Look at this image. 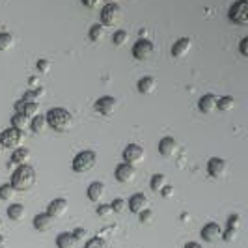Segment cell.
<instances>
[{"label":"cell","instance_id":"39","mask_svg":"<svg viewBox=\"0 0 248 248\" xmlns=\"http://www.w3.org/2000/svg\"><path fill=\"white\" fill-rule=\"evenodd\" d=\"M237 233H239L237 230H228V228H226V232H222V239L226 243H233L237 239Z\"/></svg>","mask_w":248,"mask_h":248},{"label":"cell","instance_id":"10","mask_svg":"<svg viewBox=\"0 0 248 248\" xmlns=\"http://www.w3.org/2000/svg\"><path fill=\"white\" fill-rule=\"evenodd\" d=\"M200 235H202V239H203L205 243H211L213 245V243H217V241L222 239V228L217 222H209L202 228Z\"/></svg>","mask_w":248,"mask_h":248},{"label":"cell","instance_id":"33","mask_svg":"<svg viewBox=\"0 0 248 248\" xmlns=\"http://www.w3.org/2000/svg\"><path fill=\"white\" fill-rule=\"evenodd\" d=\"M13 194H15V190L12 188L10 183L0 185V200H2V202H10V200L13 198Z\"/></svg>","mask_w":248,"mask_h":248},{"label":"cell","instance_id":"27","mask_svg":"<svg viewBox=\"0 0 248 248\" xmlns=\"http://www.w3.org/2000/svg\"><path fill=\"white\" fill-rule=\"evenodd\" d=\"M166 185H168V181H166V175L164 174H155L151 177V181H149V186H151L153 192H161Z\"/></svg>","mask_w":248,"mask_h":248},{"label":"cell","instance_id":"13","mask_svg":"<svg viewBox=\"0 0 248 248\" xmlns=\"http://www.w3.org/2000/svg\"><path fill=\"white\" fill-rule=\"evenodd\" d=\"M116 105H118V101L114 99L112 95H103V97L95 101L93 108H95V112H99L101 116H110L114 108H116Z\"/></svg>","mask_w":248,"mask_h":248},{"label":"cell","instance_id":"5","mask_svg":"<svg viewBox=\"0 0 248 248\" xmlns=\"http://www.w3.org/2000/svg\"><path fill=\"white\" fill-rule=\"evenodd\" d=\"M122 21V8L118 4H105L101 8V25L105 26H116Z\"/></svg>","mask_w":248,"mask_h":248},{"label":"cell","instance_id":"22","mask_svg":"<svg viewBox=\"0 0 248 248\" xmlns=\"http://www.w3.org/2000/svg\"><path fill=\"white\" fill-rule=\"evenodd\" d=\"M78 241L75 239L71 232H62L56 237V248H77Z\"/></svg>","mask_w":248,"mask_h":248},{"label":"cell","instance_id":"16","mask_svg":"<svg viewBox=\"0 0 248 248\" xmlns=\"http://www.w3.org/2000/svg\"><path fill=\"white\" fill-rule=\"evenodd\" d=\"M15 112L17 114H23V116H26V118H34V116H37L39 114V105L37 103H28V101H17L15 103Z\"/></svg>","mask_w":248,"mask_h":248},{"label":"cell","instance_id":"11","mask_svg":"<svg viewBox=\"0 0 248 248\" xmlns=\"http://www.w3.org/2000/svg\"><path fill=\"white\" fill-rule=\"evenodd\" d=\"M226 172H228V164H226L224 159H220V157L209 159V162H207V174L211 175L213 179L222 177V175H226Z\"/></svg>","mask_w":248,"mask_h":248},{"label":"cell","instance_id":"14","mask_svg":"<svg viewBox=\"0 0 248 248\" xmlns=\"http://www.w3.org/2000/svg\"><path fill=\"white\" fill-rule=\"evenodd\" d=\"M148 205H149L148 196H146V194H142V192L133 194V196L129 198V202H127V209H129L131 213H135V215H138L140 211H144Z\"/></svg>","mask_w":248,"mask_h":248},{"label":"cell","instance_id":"24","mask_svg":"<svg viewBox=\"0 0 248 248\" xmlns=\"http://www.w3.org/2000/svg\"><path fill=\"white\" fill-rule=\"evenodd\" d=\"M26 215V209L23 203H13L8 207V217H10V220H15V222H21L23 218H25Z\"/></svg>","mask_w":248,"mask_h":248},{"label":"cell","instance_id":"47","mask_svg":"<svg viewBox=\"0 0 248 248\" xmlns=\"http://www.w3.org/2000/svg\"><path fill=\"white\" fill-rule=\"evenodd\" d=\"M107 4H118V0H105Z\"/></svg>","mask_w":248,"mask_h":248},{"label":"cell","instance_id":"20","mask_svg":"<svg viewBox=\"0 0 248 248\" xmlns=\"http://www.w3.org/2000/svg\"><path fill=\"white\" fill-rule=\"evenodd\" d=\"M217 95H213V93H205L202 99L198 101V110L203 112V114H213V112L217 110Z\"/></svg>","mask_w":248,"mask_h":248},{"label":"cell","instance_id":"4","mask_svg":"<svg viewBox=\"0 0 248 248\" xmlns=\"http://www.w3.org/2000/svg\"><path fill=\"white\" fill-rule=\"evenodd\" d=\"M23 140H25V133L10 127V129L2 131V135H0V148L17 149V148H21Z\"/></svg>","mask_w":248,"mask_h":248},{"label":"cell","instance_id":"44","mask_svg":"<svg viewBox=\"0 0 248 248\" xmlns=\"http://www.w3.org/2000/svg\"><path fill=\"white\" fill-rule=\"evenodd\" d=\"M71 233H73V235H75V239H77V241H78V239H82V237L86 235V232H84L82 228H78V230H75V232H71Z\"/></svg>","mask_w":248,"mask_h":248},{"label":"cell","instance_id":"21","mask_svg":"<svg viewBox=\"0 0 248 248\" xmlns=\"http://www.w3.org/2000/svg\"><path fill=\"white\" fill-rule=\"evenodd\" d=\"M32 224H34V228H36L37 232H49L50 228H52V224H54V218L49 217L47 213H39V215L34 217Z\"/></svg>","mask_w":248,"mask_h":248},{"label":"cell","instance_id":"29","mask_svg":"<svg viewBox=\"0 0 248 248\" xmlns=\"http://www.w3.org/2000/svg\"><path fill=\"white\" fill-rule=\"evenodd\" d=\"M43 95H45V90H43V88H34V90L25 92L23 101H28V103H37V99H39V97H43Z\"/></svg>","mask_w":248,"mask_h":248},{"label":"cell","instance_id":"34","mask_svg":"<svg viewBox=\"0 0 248 248\" xmlns=\"http://www.w3.org/2000/svg\"><path fill=\"white\" fill-rule=\"evenodd\" d=\"M84 248H107V243H105V239H101V237H92V239H88Z\"/></svg>","mask_w":248,"mask_h":248},{"label":"cell","instance_id":"36","mask_svg":"<svg viewBox=\"0 0 248 248\" xmlns=\"http://www.w3.org/2000/svg\"><path fill=\"white\" fill-rule=\"evenodd\" d=\"M241 228V217L239 215H230L228 217V230H237Z\"/></svg>","mask_w":248,"mask_h":248},{"label":"cell","instance_id":"12","mask_svg":"<svg viewBox=\"0 0 248 248\" xmlns=\"http://www.w3.org/2000/svg\"><path fill=\"white\" fill-rule=\"evenodd\" d=\"M67 207H69V203H67L65 198H54L47 205V215L56 220V218H60V217H63L67 213Z\"/></svg>","mask_w":248,"mask_h":248},{"label":"cell","instance_id":"2","mask_svg":"<svg viewBox=\"0 0 248 248\" xmlns=\"http://www.w3.org/2000/svg\"><path fill=\"white\" fill-rule=\"evenodd\" d=\"M45 120H47V125L50 129L58 131V133H65L73 127V116L67 108H62V107H56V108H50L47 114H45Z\"/></svg>","mask_w":248,"mask_h":248},{"label":"cell","instance_id":"17","mask_svg":"<svg viewBox=\"0 0 248 248\" xmlns=\"http://www.w3.org/2000/svg\"><path fill=\"white\" fill-rule=\"evenodd\" d=\"M190 49H192L190 37H179L174 43V47H172V56H174V58H183V56L188 54Z\"/></svg>","mask_w":248,"mask_h":248},{"label":"cell","instance_id":"26","mask_svg":"<svg viewBox=\"0 0 248 248\" xmlns=\"http://www.w3.org/2000/svg\"><path fill=\"white\" fill-rule=\"evenodd\" d=\"M217 108L222 112H230L235 108V99L232 95H224V97H218L217 99Z\"/></svg>","mask_w":248,"mask_h":248},{"label":"cell","instance_id":"45","mask_svg":"<svg viewBox=\"0 0 248 248\" xmlns=\"http://www.w3.org/2000/svg\"><path fill=\"white\" fill-rule=\"evenodd\" d=\"M185 248H203L200 243H194V241H190V243H186Z\"/></svg>","mask_w":248,"mask_h":248},{"label":"cell","instance_id":"25","mask_svg":"<svg viewBox=\"0 0 248 248\" xmlns=\"http://www.w3.org/2000/svg\"><path fill=\"white\" fill-rule=\"evenodd\" d=\"M12 127L17 129V131H23V133H25V129L30 127V118H26L23 114H17V112H15V116L12 118Z\"/></svg>","mask_w":248,"mask_h":248},{"label":"cell","instance_id":"46","mask_svg":"<svg viewBox=\"0 0 248 248\" xmlns=\"http://www.w3.org/2000/svg\"><path fill=\"white\" fill-rule=\"evenodd\" d=\"M0 248H6V237L0 233Z\"/></svg>","mask_w":248,"mask_h":248},{"label":"cell","instance_id":"38","mask_svg":"<svg viewBox=\"0 0 248 248\" xmlns=\"http://www.w3.org/2000/svg\"><path fill=\"white\" fill-rule=\"evenodd\" d=\"M138 215H140V222H142V224H148V222H151V220H153V211H151L149 207H146L144 211H140Z\"/></svg>","mask_w":248,"mask_h":248},{"label":"cell","instance_id":"8","mask_svg":"<svg viewBox=\"0 0 248 248\" xmlns=\"http://www.w3.org/2000/svg\"><path fill=\"white\" fill-rule=\"evenodd\" d=\"M144 157H146V151H144L142 146H138V144H129L124 149V161L127 164H131V166L140 164V162L144 161Z\"/></svg>","mask_w":248,"mask_h":248},{"label":"cell","instance_id":"9","mask_svg":"<svg viewBox=\"0 0 248 248\" xmlns=\"http://www.w3.org/2000/svg\"><path fill=\"white\" fill-rule=\"evenodd\" d=\"M114 177L120 181V183H133L135 177H137V168L127 164V162H122L116 166V172H114Z\"/></svg>","mask_w":248,"mask_h":248},{"label":"cell","instance_id":"37","mask_svg":"<svg viewBox=\"0 0 248 248\" xmlns=\"http://www.w3.org/2000/svg\"><path fill=\"white\" fill-rule=\"evenodd\" d=\"M97 215H99V217H103V218L110 217V215H112L110 203H103V205H97Z\"/></svg>","mask_w":248,"mask_h":248},{"label":"cell","instance_id":"35","mask_svg":"<svg viewBox=\"0 0 248 248\" xmlns=\"http://www.w3.org/2000/svg\"><path fill=\"white\" fill-rule=\"evenodd\" d=\"M110 207H112V213H124L127 209V202L122 198H116L110 203Z\"/></svg>","mask_w":248,"mask_h":248},{"label":"cell","instance_id":"32","mask_svg":"<svg viewBox=\"0 0 248 248\" xmlns=\"http://www.w3.org/2000/svg\"><path fill=\"white\" fill-rule=\"evenodd\" d=\"M112 41H114L116 47H124L125 43L129 41V32H127V30H118V32H114Z\"/></svg>","mask_w":248,"mask_h":248},{"label":"cell","instance_id":"19","mask_svg":"<svg viewBox=\"0 0 248 248\" xmlns=\"http://www.w3.org/2000/svg\"><path fill=\"white\" fill-rule=\"evenodd\" d=\"M30 159V149L28 148H17L13 149L12 153V161L8 164V168H17V166H21V164H26V161Z\"/></svg>","mask_w":248,"mask_h":248},{"label":"cell","instance_id":"41","mask_svg":"<svg viewBox=\"0 0 248 248\" xmlns=\"http://www.w3.org/2000/svg\"><path fill=\"white\" fill-rule=\"evenodd\" d=\"M239 50H241V54H243V56H248V37H243V39H241Z\"/></svg>","mask_w":248,"mask_h":248},{"label":"cell","instance_id":"3","mask_svg":"<svg viewBox=\"0 0 248 248\" xmlns=\"http://www.w3.org/2000/svg\"><path fill=\"white\" fill-rule=\"evenodd\" d=\"M95 164H97V153L92 151V149H84V151L77 153L73 162H71V166H73L77 174H86V172L95 168Z\"/></svg>","mask_w":248,"mask_h":248},{"label":"cell","instance_id":"1","mask_svg":"<svg viewBox=\"0 0 248 248\" xmlns=\"http://www.w3.org/2000/svg\"><path fill=\"white\" fill-rule=\"evenodd\" d=\"M36 168L26 162V164H21V166H17L13 170L10 185H12L15 192H26V190H30L32 186L36 185Z\"/></svg>","mask_w":248,"mask_h":248},{"label":"cell","instance_id":"30","mask_svg":"<svg viewBox=\"0 0 248 248\" xmlns=\"http://www.w3.org/2000/svg\"><path fill=\"white\" fill-rule=\"evenodd\" d=\"M13 36L10 32H2L0 34V52H6V50H10L13 47Z\"/></svg>","mask_w":248,"mask_h":248},{"label":"cell","instance_id":"40","mask_svg":"<svg viewBox=\"0 0 248 248\" xmlns=\"http://www.w3.org/2000/svg\"><path fill=\"white\" fill-rule=\"evenodd\" d=\"M37 71L39 73H49L50 71V62L49 60H37Z\"/></svg>","mask_w":248,"mask_h":248},{"label":"cell","instance_id":"28","mask_svg":"<svg viewBox=\"0 0 248 248\" xmlns=\"http://www.w3.org/2000/svg\"><path fill=\"white\" fill-rule=\"evenodd\" d=\"M45 127H47V120H45L43 114H37V116H34V118L30 120V129H32L34 133L45 131Z\"/></svg>","mask_w":248,"mask_h":248},{"label":"cell","instance_id":"7","mask_svg":"<svg viewBox=\"0 0 248 248\" xmlns=\"http://www.w3.org/2000/svg\"><path fill=\"white\" fill-rule=\"evenodd\" d=\"M228 17H230L232 23H235L239 26H245L248 23V2H235L230 8Z\"/></svg>","mask_w":248,"mask_h":248},{"label":"cell","instance_id":"6","mask_svg":"<svg viewBox=\"0 0 248 248\" xmlns=\"http://www.w3.org/2000/svg\"><path fill=\"white\" fill-rule=\"evenodd\" d=\"M153 52H155V45L149 41L148 37H140L133 47V58L138 62H146L153 56Z\"/></svg>","mask_w":248,"mask_h":248},{"label":"cell","instance_id":"42","mask_svg":"<svg viewBox=\"0 0 248 248\" xmlns=\"http://www.w3.org/2000/svg\"><path fill=\"white\" fill-rule=\"evenodd\" d=\"M161 194L164 196V198H170L172 194H174V186H170V185H166L164 188L161 190Z\"/></svg>","mask_w":248,"mask_h":248},{"label":"cell","instance_id":"43","mask_svg":"<svg viewBox=\"0 0 248 248\" xmlns=\"http://www.w3.org/2000/svg\"><path fill=\"white\" fill-rule=\"evenodd\" d=\"M80 2H82L86 8H92V10H93V8H97V6H99L101 0H80Z\"/></svg>","mask_w":248,"mask_h":248},{"label":"cell","instance_id":"48","mask_svg":"<svg viewBox=\"0 0 248 248\" xmlns=\"http://www.w3.org/2000/svg\"><path fill=\"white\" fill-rule=\"evenodd\" d=\"M239 2H248V0H239Z\"/></svg>","mask_w":248,"mask_h":248},{"label":"cell","instance_id":"15","mask_svg":"<svg viewBox=\"0 0 248 248\" xmlns=\"http://www.w3.org/2000/svg\"><path fill=\"white\" fill-rule=\"evenodd\" d=\"M105 192H107L105 183H101V181H93V183H90V185H88L86 196H88L90 202H93V203H101V200L105 198Z\"/></svg>","mask_w":248,"mask_h":248},{"label":"cell","instance_id":"18","mask_svg":"<svg viewBox=\"0 0 248 248\" xmlns=\"http://www.w3.org/2000/svg\"><path fill=\"white\" fill-rule=\"evenodd\" d=\"M177 151V142L172 137H164L159 140V153L162 157H172Z\"/></svg>","mask_w":248,"mask_h":248},{"label":"cell","instance_id":"31","mask_svg":"<svg viewBox=\"0 0 248 248\" xmlns=\"http://www.w3.org/2000/svg\"><path fill=\"white\" fill-rule=\"evenodd\" d=\"M88 36H90V39L92 41H101L103 37H105V26L103 25H93L92 28H90V32H88Z\"/></svg>","mask_w":248,"mask_h":248},{"label":"cell","instance_id":"23","mask_svg":"<svg viewBox=\"0 0 248 248\" xmlns=\"http://www.w3.org/2000/svg\"><path fill=\"white\" fill-rule=\"evenodd\" d=\"M137 88L142 95H149V93H153V92H155L157 82H155V78H153V77H142V78L138 80Z\"/></svg>","mask_w":248,"mask_h":248}]
</instances>
